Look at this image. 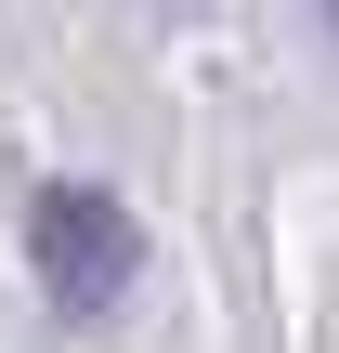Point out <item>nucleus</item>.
<instances>
[{
	"label": "nucleus",
	"mask_w": 339,
	"mask_h": 353,
	"mask_svg": "<svg viewBox=\"0 0 339 353\" xmlns=\"http://www.w3.org/2000/svg\"><path fill=\"white\" fill-rule=\"evenodd\" d=\"M26 262H39V288H52L65 314H105V301L144 275V236H131V210H118L105 183H52V196L26 210Z\"/></svg>",
	"instance_id": "obj_1"
},
{
	"label": "nucleus",
	"mask_w": 339,
	"mask_h": 353,
	"mask_svg": "<svg viewBox=\"0 0 339 353\" xmlns=\"http://www.w3.org/2000/svg\"><path fill=\"white\" fill-rule=\"evenodd\" d=\"M327 26H339V0H327Z\"/></svg>",
	"instance_id": "obj_2"
}]
</instances>
